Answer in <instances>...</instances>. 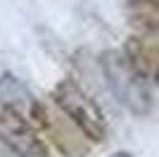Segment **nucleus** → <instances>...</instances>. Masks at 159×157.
Wrapping results in <instances>:
<instances>
[{
	"label": "nucleus",
	"instance_id": "obj_1",
	"mask_svg": "<svg viewBox=\"0 0 159 157\" xmlns=\"http://www.w3.org/2000/svg\"><path fill=\"white\" fill-rule=\"evenodd\" d=\"M100 67L105 72L107 86L114 93V98L119 100L131 114L135 117H147L152 112V91L150 81L140 76L135 69L126 62L124 52L119 50H107L100 55Z\"/></svg>",
	"mask_w": 159,
	"mask_h": 157
},
{
	"label": "nucleus",
	"instance_id": "obj_2",
	"mask_svg": "<svg viewBox=\"0 0 159 157\" xmlns=\"http://www.w3.org/2000/svg\"><path fill=\"white\" fill-rule=\"evenodd\" d=\"M52 102L86 138H90V140H105V136H107L105 114L95 105V100L74 78H62L60 83L55 86L52 88Z\"/></svg>",
	"mask_w": 159,
	"mask_h": 157
},
{
	"label": "nucleus",
	"instance_id": "obj_3",
	"mask_svg": "<svg viewBox=\"0 0 159 157\" xmlns=\"http://www.w3.org/2000/svg\"><path fill=\"white\" fill-rule=\"evenodd\" d=\"M0 143L19 157H48V145L24 114L0 102Z\"/></svg>",
	"mask_w": 159,
	"mask_h": 157
},
{
	"label": "nucleus",
	"instance_id": "obj_4",
	"mask_svg": "<svg viewBox=\"0 0 159 157\" xmlns=\"http://www.w3.org/2000/svg\"><path fill=\"white\" fill-rule=\"evenodd\" d=\"M31 117L52 136V140L57 143V148H60L62 152H66V155H81V152H86L83 136H69V131H79V129H76L62 112L60 114H52L43 102H38Z\"/></svg>",
	"mask_w": 159,
	"mask_h": 157
},
{
	"label": "nucleus",
	"instance_id": "obj_5",
	"mask_svg": "<svg viewBox=\"0 0 159 157\" xmlns=\"http://www.w3.org/2000/svg\"><path fill=\"white\" fill-rule=\"evenodd\" d=\"M124 57L145 81H150V83L157 81L159 52L154 40L145 38V36H131L126 40V48H124Z\"/></svg>",
	"mask_w": 159,
	"mask_h": 157
},
{
	"label": "nucleus",
	"instance_id": "obj_6",
	"mask_svg": "<svg viewBox=\"0 0 159 157\" xmlns=\"http://www.w3.org/2000/svg\"><path fill=\"white\" fill-rule=\"evenodd\" d=\"M0 102L10 105L12 110H17L24 117H31L38 100L33 98V93L26 88L21 78H17L14 74H2L0 76Z\"/></svg>",
	"mask_w": 159,
	"mask_h": 157
},
{
	"label": "nucleus",
	"instance_id": "obj_7",
	"mask_svg": "<svg viewBox=\"0 0 159 157\" xmlns=\"http://www.w3.org/2000/svg\"><path fill=\"white\" fill-rule=\"evenodd\" d=\"M126 17L140 36H154L159 29V2L157 0H126Z\"/></svg>",
	"mask_w": 159,
	"mask_h": 157
},
{
	"label": "nucleus",
	"instance_id": "obj_8",
	"mask_svg": "<svg viewBox=\"0 0 159 157\" xmlns=\"http://www.w3.org/2000/svg\"><path fill=\"white\" fill-rule=\"evenodd\" d=\"M107 157H133V152H128V150H119V152H112V155H107Z\"/></svg>",
	"mask_w": 159,
	"mask_h": 157
},
{
	"label": "nucleus",
	"instance_id": "obj_9",
	"mask_svg": "<svg viewBox=\"0 0 159 157\" xmlns=\"http://www.w3.org/2000/svg\"><path fill=\"white\" fill-rule=\"evenodd\" d=\"M0 157H19V155H14L12 150H10V152H2V150H0Z\"/></svg>",
	"mask_w": 159,
	"mask_h": 157
}]
</instances>
